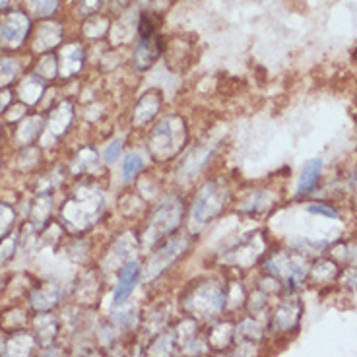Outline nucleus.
<instances>
[{
	"mask_svg": "<svg viewBox=\"0 0 357 357\" xmlns=\"http://www.w3.org/2000/svg\"><path fill=\"white\" fill-rule=\"evenodd\" d=\"M183 215H185L183 197L178 192H167L148 215L140 245H144L146 249L160 247L167 237L177 233V227L183 222Z\"/></svg>",
	"mask_w": 357,
	"mask_h": 357,
	"instance_id": "1",
	"label": "nucleus"
},
{
	"mask_svg": "<svg viewBox=\"0 0 357 357\" xmlns=\"http://www.w3.org/2000/svg\"><path fill=\"white\" fill-rule=\"evenodd\" d=\"M188 126L181 115H167L155 123L146 138V150L155 163L175 160L187 146Z\"/></svg>",
	"mask_w": 357,
	"mask_h": 357,
	"instance_id": "2",
	"label": "nucleus"
},
{
	"mask_svg": "<svg viewBox=\"0 0 357 357\" xmlns=\"http://www.w3.org/2000/svg\"><path fill=\"white\" fill-rule=\"evenodd\" d=\"M231 198V188L225 178H210L198 188L195 200L190 204V223L192 227L202 229L212 223L225 210Z\"/></svg>",
	"mask_w": 357,
	"mask_h": 357,
	"instance_id": "3",
	"label": "nucleus"
},
{
	"mask_svg": "<svg viewBox=\"0 0 357 357\" xmlns=\"http://www.w3.org/2000/svg\"><path fill=\"white\" fill-rule=\"evenodd\" d=\"M103 206H105L103 192L88 188V192H82L76 198H72L68 206L64 208L63 215L68 227L72 225L76 231H82L98 222L103 212Z\"/></svg>",
	"mask_w": 357,
	"mask_h": 357,
	"instance_id": "4",
	"label": "nucleus"
},
{
	"mask_svg": "<svg viewBox=\"0 0 357 357\" xmlns=\"http://www.w3.org/2000/svg\"><path fill=\"white\" fill-rule=\"evenodd\" d=\"M185 309L200 321H210L225 309V287L215 282L198 284L185 299Z\"/></svg>",
	"mask_w": 357,
	"mask_h": 357,
	"instance_id": "5",
	"label": "nucleus"
},
{
	"mask_svg": "<svg viewBox=\"0 0 357 357\" xmlns=\"http://www.w3.org/2000/svg\"><path fill=\"white\" fill-rule=\"evenodd\" d=\"M220 150V140H215L212 136H206L202 140H198L190 150H188L183 160L178 161L177 169H175V181L178 185H188L206 169L208 161L214 158V153Z\"/></svg>",
	"mask_w": 357,
	"mask_h": 357,
	"instance_id": "6",
	"label": "nucleus"
},
{
	"mask_svg": "<svg viewBox=\"0 0 357 357\" xmlns=\"http://www.w3.org/2000/svg\"><path fill=\"white\" fill-rule=\"evenodd\" d=\"M188 249H190V237L185 233H173L160 247H155V252L144 272L146 280H155L161 274H165L178 259L187 255Z\"/></svg>",
	"mask_w": 357,
	"mask_h": 357,
	"instance_id": "7",
	"label": "nucleus"
},
{
	"mask_svg": "<svg viewBox=\"0 0 357 357\" xmlns=\"http://www.w3.org/2000/svg\"><path fill=\"white\" fill-rule=\"evenodd\" d=\"M29 16L24 10H10L4 18L0 20V45L8 49H18L26 41L29 33Z\"/></svg>",
	"mask_w": 357,
	"mask_h": 357,
	"instance_id": "8",
	"label": "nucleus"
},
{
	"mask_svg": "<svg viewBox=\"0 0 357 357\" xmlns=\"http://www.w3.org/2000/svg\"><path fill=\"white\" fill-rule=\"evenodd\" d=\"M163 53V39L158 31L138 33L132 51V66L138 72L148 70Z\"/></svg>",
	"mask_w": 357,
	"mask_h": 357,
	"instance_id": "9",
	"label": "nucleus"
},
{
	"mask_svg": "<svg viewBox=\"0 0 357 357\" xmlns=\"http://www.w3.org/2000/svg\"><path fill=\"white\" fill-rule=\"evenodd\" d=\"M140 276H142V266H140L138 260H130L119 270V280H116L115 295H113L115 307H121V305H125L128 301L134 287L138 286V282H140Z\"/></svg>",
	"mask_w": 357,
	"mask_h": 357,
	"instance_id": "10",
	"label": "nucleus"
},
{
	"mask_svg": "<svg viewBox=\"0 0 357 357\" xmlns=\"http://www.w3.org/2000/svg\"><path fill=\"white\" fill-rule=\"evenodd\" d=\"M161 109V91L160 89H150L146 91L142 98L138 99V103L132 109V125L134 126H146L152 123L155 115Z\"/></svg>",
	"mask_w": 357,
	"mask_h": 357,
	"instance_id": "11",
	"label": "nucleus"
},
{
	"mask_svg": "<svg viewBox=\"0 0 357 357\" xmlns=\"http://www.w3.org/2000/svg\"><path fill=\"white\" fill-rule=\"evenodd\" d=\"M257 233H252L249 239H245L239 245H235L225 252V260L237 264V266H250L252 262H257L259 255L264 250V243L257 247Z\"/></svg>",
	"mask_w": 357,
	"mask_h": 357,
	"instance_id": "12",
	"label": "nucleus"
},
{
	"mask_svg": "<svg viewBox=\"0 0 357 357\" xmlns=\"http://www.w3.org/2000/svg\"><path fill=\"white\" fill-rule=\"evenodd\" d=\"M86 61V47L82 43H70L64 47L61 54L56 56V63H59V70L61 76L64 78H70L76 76L82 70V64Z\"/></svg>",
	"mask_w": 357,
	"mask_h": 357,
	"instance_id": "13",
	"label": "nucleus"
},
{
	"mask_svg": "<svg viewBox=\"0 0 357 357\" xmlns=\"http://www.w3.org/2000/svg\"><path fill=\"white\" fill-rule=\"evenodd\" d=\"M138 245H140V239H136L130 231L119 235L115 245H113V249H111V252H109L107 257V262H111V268L116 266L121 270L126 262H130V260H132V255L138 250Z\"/></svg>",
	"mask_w": 357,
	"mask_h": 357,
	"instance_id": "14",
	"label": "nucleus"
},
{
	"mask_svg": "<svg viewBox=\"0 0 357 357\" xmlns=\"http://www.w3.org/2000/svg\"><path fill=\"white\" fill-rule=\"evenodd\" d=\"M274 192L268 190V188H255L247 192L243 200L239 202V212L241 214H249V215H257V214H264L268 212L272 206H274Z\"/></svg>",
	"mask_w": 357,
	"mask_h": 357,
	"instance_id": "15",
	"label": "nucleus"
},
{
	"mask_svg": "<svg viewBox=\"0 0 357 357\" xmlns=\"http://www.w3.org/2000/svg\"><path fill=\"white\" fill-rule=\"evenodd\" d=\"M299 317H301V305L297 299H286L278 305L272 322H274V328L276 331L287 332L295 328L299 324Z\"/></svg>",
	"mask_w": 357,
	"mask_h": 357,
	"instance_id": "16",
	"label": "nucleus"
},
{
	"mask_svg": "<svg viewBox=\"0 0 357 357\" xmlns=\"http://www.w3.org/2000/svg\"><path fill=\"white\" fill-rule=\"evenodd\" d=\"M61 41H63V27L59 26V22H43L37 29L36 51L49 53Z\"/></svg>",
	"mask_w": 357,
	"mask_h": 357,
	"instance_id": "17",
	"label": "nucleus"
},
{
	"mask_svg": "<svg viewBox=\"0 0 357 357\" xmlns=\"http://www.w3.org/2000/svg\"><path fill=\"white\" fill-rule=\"evenodd\" d=\"M322 175V160H311L301 171V177L297 183V197H309L314 188L319 187Z\"/></svg>",
	"mask_w": 357,
	"mask_h": 357,
	"instance_id": "18",
	"label": "nucleus"
},
{
	"mask_svg": "<svg viewBox=\"0 0 357 357\" xmlns=\"http://www.w3.org/2000/svg\"><path fill=\"white\" fill-rule=\"evenodd\" d=\"M72 116H74V109L68 101H63L54 107L53 115L49 119V132L53 138H61L66 128L72 125Z\"/></svg>",
	"mask_w": 357,
	"mask_h": 357,
	"instance_id": "19",
	"label": "nucleus"
},
{
	"mask_svg": "<svg viewBox=\"0 0 357 357\" xmlns=\"http://www.w3.org/2000/svg\"><path fill=\"white\" fill-rule=\"evenodd\" d=\"M45 91V80L39 74H29L20 86V98L24 105H36Z\"/></svg>",
	"mask_w": 357,
	"mask_h": 357,
	"instance_id": "20",
	"label": "nucleus"
},
{
	"mask_svg": "<svg viewBox=\"0 0 357 357\" xmlns=\"http://www.w3.org/2000/svg\"><path fill=\"white\" fill-rule=\"evenodd\" d=\"M146 167V161H144L142 153L130 152L123 161V167H121V173H123V181L125 183H134L136 177L140 175Z\"/></svg>",
	"mask_w": 357,
	"mask_h": 357,
	"instance_id": "21",
	"label": "nucleus"
},
{
	"mask_svg": "<svg viewBox=\"0 0 357 357\" xmlns=\"http://www.w3.org/2000/svg\"><path fill=\"white\" fill-rule=\"evenodd\" d=\"M27 6L36 12L39 18L51 16L59 10V0H26Z\"/></svg>",
	"mask_w": 357,
	"mask_h": 357,
	"instance_id": "22",
	"label": "nucleus"
},
{
	"mask_svg": "<svg viewBox=\"0 0 357 357\" xmlns=\"http://www.w3.org/2000/svg\"><path fill=\"white\" fill-rule=\"evenodd\" d=\"M109 29V22L105 18H91L84 26V36L88 39H101V36Z\"/></svg>",
	"mask_w": 357,
	"mask_h": 357,
	"instance_id": "23",
	"label": "nucleus"
},
{
	"mask_svg": "<svg viewBox=\"0 0 357 357\" xmlns=\"http://www.w3.org/2000/svg\"><path fill=\"white\" fill-rule=\"evenodd\" d=\"M121 152H123V140L121 138H115V140H111V142L103 148V161L107 163V165H113L119 158H121Z\"/></svg>",
	"mask_w": 357,
	"mask_h": 357,
	"instance_id": "24",
	"label": "nucleus"
},
{
	"mask_svg": "<svg viewBox=\"0 0 357 357\" xmlns=\"http://www.w3.org/2000/svg\"><path fill=\"white\" fill-rule=\"evenodd\" d=\"M12 223H14V212H12V208L6 204H0V239L4 235H8Z\"/></svg>",
	"mask_w": 357,
	"mask_h": 357,
	"instance_id": "25",
	"label": "nucleus"
},
{
	"mask_svg": "<svg viewBox=\"0 0 357 357\" xmlns=\"http://www.w3.org/2000/svg\"><path fill=\"white\" fill-rule=\"evenodd\" d=\"M307 212L309 214H321L326 218H338V210L331 204H309L307 206Z\"/></svg>",
	"mask_w": 357,
	"mask_h": 357,
	"instance_id": "26",
	"label": "nucleus"
},
{
	"mask_svg": "<svg viewBox=\"0 0 357 357\" xmlns=\"http://www.w3.org/2000/svg\"><path fill=\"white\" fill-rule=\"evenodd\" d=\"M103 6V0H80V14L82 16H91Z\"/></svg>",
	"mask_w": 357,
	"mask_h": 357,
	"instance_id": "27",
	"label": "nucleus"
}]
</instances>
